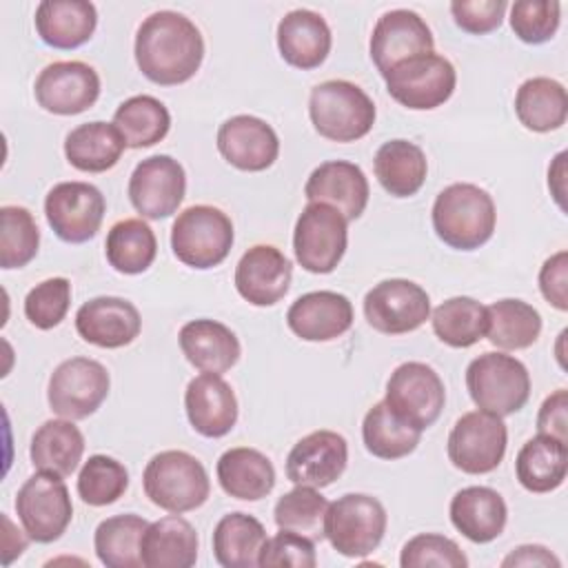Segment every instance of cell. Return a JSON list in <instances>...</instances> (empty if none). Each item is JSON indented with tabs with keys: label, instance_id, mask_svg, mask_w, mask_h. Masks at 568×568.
<instances>
[{
	"label": "cell",
	"instance_id": "60d3db41",
	"mask_svg": "<svg viewBox=\"0 0 568 568\" xmlns=\"http://www.w3.org/2000/svg\"><path fill=\"white\" fill-rule=\"evenodd\" d=\"M362 439H364L366 450L373 457L402 459L417 448V444L422 439V430L402 422L382 399V402L373 404L368 408V413L364 415Z\"/></svg>",
	"mask_w": 568,
	"mask_h": 568
},
{
	"label": "cell",
	"instance_id": "6f0895ef",
	"mask_svg": "<svg viewBox=\"0 0 568 568\" xmlns=\"http://www.w3.org/2000/svg\"><path fill=\"white\" fill-rule=\"evenodd\" d=\"M2 524H4V530H7L4 532V544H2L4 546V559L2 561H4V566H9L16 557H20L24 552L27 539L20 532L16 537L11 535L13 532V524H11V519L7 515H2Z\"/></svg>",
	"mask_w": 568,
	"mask_h": 568
},
{
	"label": "cell",
	"instance_id": "bcb514c9",
	"mask_svg": "<svg viewBox=\"0 0 568 568\" xmlns=\"http://www.w3.org/2000/svg\"><path fill=\"white\" fill-rule=\"evenodd\" d=\"M129 488V470L109 455H91L78 475V495L89 506L115 504Z\"/></svg>",
	"mask_w": 568,
	"mask_h": 568
},
{
	"label": "cell",
	"instance_id": "f1b7e54d",
	"mask_svg": "<svg viewBox=\"0 0 568 568\" xmlns=\"http://www.w3.org/2000/svg\"><path fill=\"white\" fill-rule=\"evenodd\" d=\"M197 532L178 513L146 526L140 541L144 568H191L197 561Z\"/></svg>",
	"mask_w": 568,
	"mask_h": 568
},
{
	"label": "cell",
	"instance_id": "74e56055",
	"mask_svg": "<svg viewBox=\"0 0 568 568\" xmlns=\"http://www.w3.org/2000/svg\"><path fill=\"white\" fill-rule=\"evenodd\" d=\"M541 333L539 311L517 297H504L486 306L488 342L501 351H521L537 342Z\"/></svg>",
	"mask_w": 568,
	"mask_h": 568
},
{
	"label": "cell",
	"instance_id": "1f68e13d",
	"mask_svg": "<svg viewBox=\"0 0 568 568\" xmlns=\"http://www.w3.org/2000/svg\"><path fill=\"white\" fill-rule=\"evenodd\" d=\"M126 142L115 124L95 120L71 129L64 138V155L69 164L84 173H104L113 169Z\"/></svg>",
	"mask_w": 568,
	"mask_h": 568
},
{
	"label": "cell",
	"instance_id": "f6af8a7d",
	"mask_svg": "<svg viewBox=\"0 0 568 568\" xmlns=\"http://www.w3.org/2000/svg\"><path fill=\"white\" fill-rule=\"evenodd\" d=\"M40 246V231L29 209L2 206L0 209V266L22 268L36 255Z\"/></svg>",
	"mask_w": 568,
	"mask_h": 568
},
{
	"label": "cell",
	"instance_id": "f546056e",
	"mask_svg": "<svg viewBox=\"0 0 568 568\" xmlns=\"http://www.w3.org/2000/svg\"><path fill=\"white\" fill-rule=\"evenodd\" d=\"M36 31L53 49H75L91 40L98 11L87 0H42L36 9Z\"/></svg>",
	"mask_w": 568,
	"mask_h": 568
},
{
	"label": "cell",
	"instance_id": "7c38bea8",
	"mask_svg": "<svg viewBox=\"0 0 568 568\" xmlns=\"http://www.w3.org/2000/svg\"><path fill=\"white\" fill-rule=\"evenodd\" d=\"M508 446V428L501 417L486 410L464 413L448 435V459L466 475L493 473Z\"/></svg>",
	"mask_w": 568,
	"mask_h": 568
},
{
	"label": "cell",
	"instance_id": "44dd1931",
	"mask_svg": "<svg viewBox=\"0 0 568 568\" xmlns=\"http://www.w3.org/2000/svg\"><path fill=\"white\" fill-rule=\"evenodd\" d=\"M293 264L273 244L251 246L235 266V288L253 306L277 304L291 286Z\"/></svg>",
	"mask_w": 568,
	"mask_h": 568
},
{
	"label": "cell",
	"instance_id": "11a10c76",
	"mask_svg": "<svg viewBox=\"0 0 568 568\" xmlns=\"http://www.w3.org/2000/svg\"><path fill=\"white\" fill-rule=\"evenodd\" d=\"M501 566L504 568H513V566H541V568H559L561 561L559 557H555L546 546H539V544H524V546H517L513 552H508L504 559H501Z\"/></svg>",
	"mask_w": 568,
	"mask_h": 568
},
{
	"label": "cell",
	"instance_id": "ffe728a7",
	"mask_svg": "<svg viewBox=\"0 0 568 568\" xmlns=\"http://www.w3.org/2000/svg\"><path fill=\"white\" fill-rule=\"evenodd\" d=\"M217 151L231 166L257 173L277 160L280 138L266 120L242 113L220 124Z\"/></svg>",
	"mask_w": 568,
	"mask_h": 568
},
{
	"label": "cell",
	"instance_id": "8fae6325",
	"mask_svg": "<svg viewBox=\"0 0 568 568\" xmlns=\"http://www.w3.org/2000/svg\"><path fill=\"white\" fill-rule=\"evenodd\" d=\"M384 402L402 422L424 433L439 419L446 404V388L433 366L404 362L390 373Z\"/></svg>",
	"mask_w": 568,
	"mask_h": 568
},
{
	"label": "cell",
	"instance_id": "9a60e30c",
	"mask_svg": "<svg viewBox=\"0 0 568 568\" xmlns=\"http://www.w3.org/2000/svg\"><path fill=\"white\" fill-rule=\"evenodd\" d=\"M364 317L384 335H404L430 317V297L417 282L390 277L364 295Z\"/></svg>",
	"mask_w": 568,
	"mask_h": 568
},
{
	"label": "cell",
	"instance_id": "d4e9b609",
	"mask_svg": "<svg viewBox=\"0 0 568 568\" xmlns=\"http://www.w3.org/2000/svg\"><path fill=\"white\" fill-rule=\"evenodd\" d=\"M184 408L193 430L211 439L224 437L237 422L235 393L217 373H202L189 382Z\"/></svg>",
	"mask_w": 568,
	"mask_h": 568
},
{
	"label": "cell",
	"instance_id": "8992f818",
	"mask_svg": "<svg viewBox=\"0 0 568 568\" xmlns=\"http://www.w3.org/2000/svg\"><path fill=\"white\" fill-rule=\"evenodd\" d=\"M231 217L211 204H195L178 213L171 226L173 255L191 268H213L226 260L233 246Z\"/></svg>",
	"mask_w": 568,
	"mask_h": 568
},
{
	"label": "cell",
	"instance_id": "7dc6e473",
	"mask_svg": "<svg viewBox=\"0 0 568 568\" xmlns=\"http://www.w3.org/2000/svg\"><path fill=\"white\" fill-rule=\"evenodd\" d=\"M71 306V282L67 277H49L36 284L24 297L27 320L40 328H55L69 313Z\"/></svg>",
	"mask_w": 568,
	"mask_h": 568
},
{
	"label": "cell",
	"instance_id": "4fadbf2b",
	"mask_svg": "<svg viewBox=\"0 0 568 568\" xmlns=\"http://www.w3.org/2000/svg\"><path fill=\"white\" fill-rule=\"evenodd\" d=\"M111 388L109 371L91 357H71L55 366L49 377L47 399L55 415L84 419L106 399Z\"/></svg>",
	"mask_w": 568,
	"mask_h": 568
},
{
	"label": "cell",
	"instance_id": "5b68a950",
	"mask_svg": "<svg viewBox=\"0 0 568 568\" xmlns=\"http://www.w3.org/2000/svg\"><path fill=\"white\" fill-rule=\"evenodd\" d=\"M466 388L479 410L506 417L528 402L530 373L515 355L484 353L468 364Z\"/></svg>",
	"mask_w": 568,
	"mask_h": 568
},
{
	"label": "cell",
	"instance_id": "d6986e66",
	"mask_svg": "<svg viewBox=\"0 0 568 568\" xmlns=\"http://www.w3.org/2000/svg\"><path fill=\"white\" fill-rule=\"evenodd\" d=\"M348 464V444L335 430L304 435L286 457V477L295 486L324 488L342 477Z\"/></svg>",
	"mask_w": 568,
	"mask_h": 568
},
{
	"label": "cell",
	"instance_id": "db71d44e",
	"mask_svg": "<svg viewBox=\"0 0 568 568\" xmlns=\"http://www.w3.org/2000/svg\"><path fill=\"white\" fill-rule=\"evenodd\" d=\"M566 413H568V390L566 388H557L539 406L537 430L541 435H550V437H557L561 442H568Z\"/></svg>",
	"mask_w": 568,
	"mask_h": 568
},
{
	"label": "cell",
	"instance_id": "277c9868",
	"mask_svg": "<svg viewBox=\"0 0 568 568\" xmlns=\"http://www.w3.org/2000/svg\"><path fill=\"white\" fill-rule=\"evenodd\" d=\"M313 129L333 142H355L364 138L377 118L368 93L348 80H326L313 87L308 98Z\"/></svg>",
	"mask_w": 568,
	"mask_h": 568
},
{
	"label": "cell",
	"instance_id": "3957f363",
	"mask_svg": "<svg viewBox=\"0 0 568 568\" xmlns=\"http://www.w3.org/2000/svg\"><path fill=\"white\" fill-rule=\"evenodd\" d=\"M142 486L151 504L178 515L200 508L211 495L204 464L186 450L153 455L142 473Z\"/></svg>",
	"mask_w": 568,
	"mask_h": 568
},
{
	"label": "cell",
	"instance_id": "8d00e7d4",
	"mask_svg": "<svg viewBox=\"0 0 568 568\" xmlns=\"http://www.w3.org/2000/svg\"><path fill=\"white\" fill-rule=\"evenodd\" d=\"M266 541V530L260 519L248 513H229L213 528V555L224 568L260 566V550Z\"/></svg>",
	"mask_w": 568,
	"mask_h": 568
},
{
	"label": "cell",
	"instance_id": "7bdbcfd3",
	"mask_svg": "<svg viewBox=\"0 0 568 568\" xmlns=\"http://www.w3.org/2000/svg\"><path fill=\"white\" fill-rule=\"evenodd\" d=\"M430 324L446 346L468 348L486 335V306L473 297L457 295L433 311Z\"/></svg>",
	"mask_w": 568,
	"mask_h": 568
},
{
	"label": "cell",
	"instance_id": "9f6ffc18",
	"mask_svg": "<svg viewBox=\"0 0 568 568\" xmlns=\"http://www.w3.org/2000/svg\"><path fill=\"white\" fill-rule=\"evenodd\" d=\"M566 158L568 153L561 151L555 155L550 169H548V189L555 197V202L559 204V209H566L564 204V195H566Z\"/></svg>",
	"mask_w": 568,
	"mask_h": 568
},
{
	"label": "cell",
	"instance_id": "9c48e42d",
	"mask_svg": "<svg viewBox=\"0 0 568 568\" xmlns=\"http://www.w3.org/2000/svg\"><path fill=\"white\" fill-rule=\"evenodd\" d=\"M384 80L395 102L413 111H430L448 102L457 84V73L448 58L430 51L395 64Z\"/></svg>",
	"mask_w": 568,
	"mask_h": 568
},
{
	"label": "cell",
	"instance_id": "b9f144b4",
	"mask_svg": "<svg viewBox=\"0 0 568 568\" xmlns=\"http://www.w3.org/2000/svg\"><path fill=\"white\" fill-rule=\"evenodd\" d=\"M113 124L129 149H144L166 138L171 129V113L158 98L142 93L124 100L115 109Z\"/></svg>",
	"mask_w": 568,
	"mask_h": 568
},
{
	"label": "cell",
	"instance_id": "52a82bcc",
	"mask_svg": "<svg viewBox=\"0 0 568 568\" xmlns=\"http://www.w3.org/2000/svg\"><path fill=\"white\" fill-rule=\"evenodd\" d=\"M388 524L382 501L366 493H346L328 504L324 537L344 557H366L384 539Z\"/></svg>",
	"mask_w": 568,
	"mask_h": 568
},
{
	"label": "cell",
	"instance_id": "7402d4cb",
	"mask_svg": "<svg viewBox=\"0 0 568 568\" xmlns=\"http://www.w3.org/2000/svg\"><path fill=\"white\" fill-rule=\"evenodd\" d=\"M75 331L93 346L122 348L140 335L142 317L133 302L115 295H100L78 308Z\"/></svg>",
	"mask_w": 568,
	"mask_h": 568
},
{
	"label": "cell",
	"instance_id": "681fc988",
	"mask_svg": "<svg viewBox=\"0 0 568 568\" xmlns=\"http://www.w3.org/2000/svg\"><path fill=\"white\" fill-rule=\"evenodd\" d=\"M561 4L555 0H519L510 7V27L526 44L548 42L557 29Z\"/></svg>",
	"mask_w": 568,
	"mask_h": 568
},
{
	"label": "cell",
	"instance_id": "ba28073f",
	"mask_svg": "<svg viewBox=\"0 0 568 568\" xmlns=\"http://www.w3.org/2000/svg\"><path fill=\"white\" fill-rule=\"evenodd\" d=\"M348 244V220L333 206L308 202L293 231V251L297 264L315 275L337 268Z\"/></svg>",
	"mask_w": 568,
	"mask_h": 568
},
{
	"label": "cell",
	"instance_id": "cb8c5ba5",
	"mask_svg": "<svg viewBox=\"0 0 568 568\" xmlns=\"http://www.w3.org/2000/svg\"><path fill=\"white\" fill-rule=\"evenodd\" d=\"M308 202H322L337 209L348 222L357 220L368 204V180L364 171L346 160L322 162L304 184Z\"/></svg>",
	"mask_w": 568,
	"mask_h": 568
},
{
	"label": "cell",
	"instance_id": "d6a6232c",
	"mask_svg": "<svg viewBox=\"0 0 568 568\" xmlns=\"http://www.w3.org/2000/svg\"><path fill=\"white\" fill-rule=\"evenodd\" d=\"M84 455V435L73 419H47L31 437L29 457L33 468L69 477Z\"/></svg>",
	"mask_w": 568,
	"mask_h": 568
},
{
	"label": "cell",
	"instance_id": "f35d334b",
	"mask_svg": "<svg viewBox=\"0 0 568 568\" xmlns=\"http://www.w3.org/2000/svg\"><path fill=\"white\" fill-rule=\"evenodd\" d=\"M106 262L124 275L144 273L155 255H158V240L153 229L138 217L115 222L104 242Z\"/></svg>",
	"mask_w": 568,
	"mask_h": 568
},
{
	"label": "cell",
	"instance_id": "603a6c76",
	"mask_svg": "<svg viewBox=\"0 0 568 568\" xmlns=\"http://www.w3.org/2000/svg\"><path fill=\"white\" fill-rule=\"evenodd\" d=\"M286 324L304 342H331L353 326V304L337 291H311L288 306Z\"/></svg>",
	"mask_w": 568,
	"mask_h": 568
},
{
	"label": "cell",
	"instance_id": "83f0119b",
	"mask_svg": "<svg viewBox=\"0 0 568 568\" xmlns=\"http://www.w3.org/2000/svg\"><path fill=\"white\" fill-rule=\"evenodd\" d=\"M453 526L473 544L497 539L508 521L504 497L490 486H466L450 499Z\"/></svg>",
	"mask_w": 568,
	"mask_h": 568
},
{
	"label": "cell",
	"instance_id": "d590c367",
	"mask_svg": "<svg viewBox=\"0 0 568 568\" xmlns=\"http://www.w3.org/2000/svg\"><path fill=\"white\" fill-rule=\"evenodd\" d=\"M515 113L528 131L548 133L561 129L568 118L564 84L546 75L528 78L515 93Z\"/></svg>",
	"mask_w": 568,
	"mask_h": 568
},
{
	"label": "cell",
	"instance_id": "6da1fadb",
	"mask_svg": "<svg viewBox=\"0 0 568 568\" xmlns=\"http://www.w3.org/2000/svg\"><path fill=\"white\" fill-rule=\"evenodd\" d=\"M133 51L144 78L160 87H175L202 67L204 38L184 13L162 9L142 20Z\"/></svg>",
	"mask_w": 568,
	"mask_h": 568
},
{
	"label": "cell",
	"instance_id": "7a4b0ae2",
	"mask_svg": "<svg viewBox=\"0 0 568 568\" xmlns=\"http://www.w3.org/2000/svg\"><path fill=\"white\" fill-rule=\"evenodd\" d=\"M430 217L437 237L457 251H475L484 246L493 237L497 224L490 193L470 182H455L439 191Z\"/></svg>",
	"mask_w": 568,
	"mask_h": 568
},
{
	"label": "cell",
	"instance_id": "4dcf8cb0",
	"mask_svg": "<svg viewBox=\"0 0 568 568\" xmlns=\"http://www.w3.org/2000/svg\"><path fill=\"white\" fill-rule=\"evenodd\" d=\"M215 473L222 490L242 501L264 499L275 486V468L271 459L248 446L224 450L217 459Z\"/></svg>",
	"mask_w": 568,
	"mask_h": 568
},
{
	"label": "cell",
	"instance_id": "e575fe53",
	"mask_svg": "<svg viewBox=\"0 0 568 568\" xmlns=\"http://www.w3.org/2000/svg\"><path fill=\"white\" fill-rule=\"evenodd\" d=\"M373 166L377 182L393 197L415 195L424 186L428 173L422 146L402 138L384 142L375 153Z\"/></svg>",
	"mask_w": 568,
	"mask_h": 568
},
{
	"label": "cell",
	"instance_id": "484cf974",
	"mask_svg": "<svg viewBox=\"0 0 568 568\" xmlns=\"http://www.w3.org/2000/svg\"><path fill=\"white\" fill-rule=\"evenodd\" d=\"M333 36L326 20L311 9H293L277 24V49L286 64L308 71L331 53Z\"/></svg>",
	"mask_w": 568,
	"mask_h": 568
},
{
	"label": "cell",
	"instance_id": "c3c4849f",
	"mask_svg": "<svg viewBox=\"0 0 568 568\" xmlns=\"http://www.w3.org/2000/svg\"><path fill=\"white\" fill-rule=\"evenodd\" d=\"M402 568H466L468 559L450 537L437 532H422L410 537L399 555Z\"/></svg>",
	"mask_w": 568,
	"mask_h": 568
},
{
	"label": "cell",
	"instance_id": "836d02e7",
	"mask_svg": "<svg viewBox=\"0 0 568 568\" xmlns=\"http://www.w3.org/2000/svg\"><path fill=\"white\" fill-rule=\"evenodd\" d=\"M568 473V446L566 442L550 437V435H537L528 439L515 459V475L519 484L528 493H550L557 490Z\"/></svg>",
	"mask_w": 568,
	"mask_h": 568
},
{
	"label": "cell",
	"instance_id": "5bb4252c",
	"mask_svg": "<svg viewBox=\"0 0 568 568\" xmlns=\"http://www.w3.org/2000/svg\"><path fill=\"white\" fill-rule=\"evenodd\" d=\"M106 211L104 195L89 182H60L44 197V215L53 233L69 244L95 237Z\"/></svg>",
	"mask_w": 568,
	"mask_h": 568
},
{
	"label": "cell",
	"instance_id": "30bf717a",
	"mask_svg": "<svg viewBox=\"0 0 568 568\" xmlns=\"http://www.w3.org/2000/svg\"><path fill=\"white\" fill-rule=\"evenodd\" d=\"M16 513L31 541L51 544L60 539L73 517L67 484L51 473L31 475L16 495Z\"/></svg>",
	"mask_w": 568,
	"mask_h": 568
},
{
	"label": "cell",
	"instance_id": "ee69618b",
	"mask_svg": "<svg viewBox=\"0 0 568 568\" xmlns=\"http://www.w3.org/2000/svg\"><path fill=\"white\" fill-rule=\"evenodd\" d=\"M326 508H328V501L317 488L295 486L293 490L284 493L277 499L273 508V519L277 528L293 530L317 541L324 537Z\"/></svg>",
	"mask_w": 568,
	"mask_h": 568
},
{
	"label": "cell",
	"instance_id": "4316f807",
	"mask_svg": "<svg viewBox=\"0 0 568 568\" xmlns=\"http://www.w3.org/2000/svg\"><path fill=\"white\" fill-rule=\"evenodd\" d=\"M180 348L189 364L202 373H226L242 355L237 335L217 320H191L178 333Z\"/></svg>",
	"mask_w": 568,
	"mask_h": 568
},
{
	"label": "cell",
	"instance_id": "ab89813d",
	"mask_svg": "<svg viewBox=\"0 0 568 568\" xmlns=\"http://www.w3.org/2000/svg\"><path fill=\"white\" fill-rule=\"evenodd\" d=\"M146 526L149 521L133 513L113 515L100 521L93 535V548L100 564L106 568H140V541Z\"/></svg>",
	"mask_w": 568,
	"mask_h": 568
},
{
	"label": "cell",
	"instance_id": "f5cc1de1",
	"mask_svg": "<svg viewBox=\"0 0 568 568\" xmlns=\"http://www.w3.org/2000/svg\"><path fill=\"white\" fill-rule=\"evenodd\" d=\"M539 291L557 311H568V253L557 251L539 268Z\"/></svg>",
	"mask_w": 568,
	"mask_h": 568
},
{
	"label": "cell",
	"instance_id": "ac0fdd59",
	"mask_svg": "<svg viewBox=\"0 0 568 568\" xmlns=\"http://www.w3.org/2000/svg\"><path fill=\"white\" fill-rule=\"evenodd\" d=\"M435 38L426 20L410 9H390L382 13L371 33V60L384 78L395 64L430 53Z\"/></svg>",
	"mask_w": 568,
	"mask_h": 568
},
{
	"label": "cell",
	"instance_id": "e0dca14e",
	"mask_svg": "<svg viewBox=\"0 0 568 568\" xmlns=\"http://www.w3.org/2000/svg\"><path fill=\"white\" fill-rule=\"evenodd\" d=\"M38 104L55 115H78L100 98L98 71L80 60L47 64L33 84Z\"/></svg>",
	"mask_w": 568,
	"mask_h": 568
},
{
	"label": "cell",
	"instance_id": "816d5d0a",
	"mask_svg": "<svg viewBox=\"0 0 568 568\" xmlns=\"http://www.w3.org/2000/svg\"><path fill=\"white\" fill-rule=\"evenodd\" d=\"M508 4L506 0H455L450 2V13L455 24L473 36H484L504 22Z\"/></svg>",
	"mask_w": 568,
	"mask_h": 568
},
{
	"label": "cell",
	"instance_id": "f907efd6",
	"mask_svg": "<svg viewBox=\"0 0 568 568\" xmlns=\"http://www.w3.org/2000/svg\"><path fill=\"white\" fill-rule=\"evenodd\" d=\"M257 564L262 568H280V566H293V568H313L317 564L315 557V541L306 535L293 532V530H282L273 535L271 539L266 537Z\"/></svg>",
	"mask_w": 568,
	"mask_h": 568
},
{
	"label": "cell",
	"instance_id": "2e32d148",
	"mask_svg": "<svg viewBox=\"0 0 568 568\" xmlns=\"http://www.w3.org/2000/svg\"><path fill=\"white\" fill-rule=\"evenodd\" d=\"M186 193L184 166L171 155L144 158L129 178V200L146 220H162L178 211Z\"/></svg>",
	"mask_w": 568,
	"mask_h": 568
}]
</instances>
